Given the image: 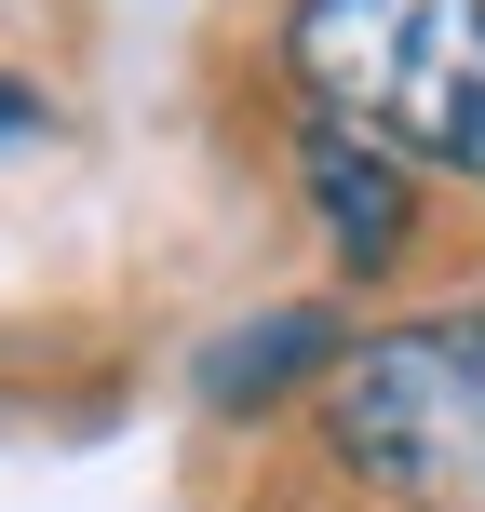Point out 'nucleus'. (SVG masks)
I'll return each mask as SVG.
<instances>
[{
    "instance_id": "nucleus-1",
    "label": "nucleus",
    "mask_w": 485,
    "mask_h": 512,
    "mask_svg": "<svg viewBox=\"0 0 485 512\" xmlns=\"http://www.w3.org/2000/svg\"><path fill=\"white\" fill-rule=\"evenodd\" d=\"M297 81L364 149L485 176V0H297Z\"/></svg>"
},
{
    "instance_id": "nucleus-2",
    "label": "nucleus",
    "mask_w": 485,
    "mask_h": 512,
    "mask_svg": "<svg viewBox=\"0 0 485 512\" xmlns=\"http://www.w3.org/2000/svg\"><path fill=\"white\" fill-rule=\"evenodd\" d=\"M337 459L405 512H485V310L445 324H391L324 364Z\"/></svg>"
},
{
    "instance_id": "nucleus-3",
    "label": "nucleus",
    "mask_w": 485,
    "mask_h": 512,
    "mask_svg": "<svg viewBox=\"0 0 485 512\" xmlns=\"http://www.w3.org/2000/svg\"><path fill=\"white\" fill-rule=\"evenodd\" d=\"M297 176H310V216H324V243L351 256V270L405 256V230H418V176H405L391 149H364L351 122H310V135H297Z\"/></svg>"
},
{
    "instance_id": "nucleus-4",
    "label": "nucleus",
    "mask_w": 485,
    "mask_h": 512,
    "mask_svg": "<svg viewBox=\"0 0 485 512\" xmlns=\"http://www.w3.org/2000/svg\"><path fill=\"white\" fill-rule=\"evenodd\" d=\"M351 337H337V310H256V324H230L203 351V405L243 418V405H283V391L310 378V364H337Z\"/></svg>"
},
{
    "instance_id": "nucleus-5",
    "label": "nucleus",
    "mask_w": 485,
    "mask_h": 512,
    "mask_svg": "<svg viewBox=\"0 0 485 512\" xmlns=\"http://www.w3.org/2000/svg\"><path fill=\"white\" fill-rule=\"evenodd\" d=\"M27 122H41V108H27V95H14V81H0V135H27Z\"/></svg>"
}]
</instances>
